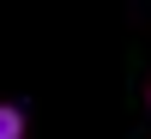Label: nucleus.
Wrapping results in <instances>:
<instances>
[{
    "instance_id": "f257e3e1",
    "label": "nucleus",
    "mask_w": 151,
    "mask_h": 139,
    "mask_svg": "<svg viewBox=\"0 0 151 139\" xmlns=\"http://www.w3.org/2000/svg\"><path fill=\"white\" fill-rule=\"evenodd\" d=\"M24 133H30L24 109H18V103H0V139H24Z\"/></svg>"
},
{
    "instance_id": "f03ea898",
    "label": "nucleus",
    "mask_w": 151,
    "mask_h": 139,
    "mask_svg": "<svg viewBox=\"0 0 151 139\" xmlns=\"http://www.w3.org/2000/svg\"><path fill=\"white\" fill-rule=\"evenodd\" d=\"M145 109H151V85H145Z\"/></svg>"
}]
</instances>
